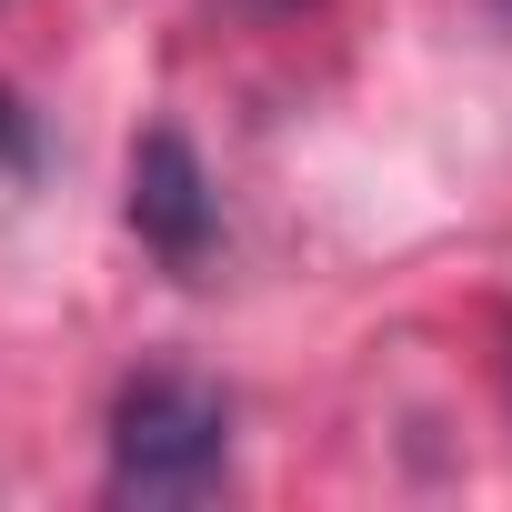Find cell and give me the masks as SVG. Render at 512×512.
<instances>
[{
  "instance_id": "obj_1",
  "label": "cell",
  "mask_w": 512,
  "mask_h": 512,
  "mask_svg": "<svg viewBox=\"0 0 512 512\" xmlns=\"http://www.w3.org/2000/svg\"><path fill=\"white\" fill-rule=\"evenodd\" d=\"M231 472V402L201 372H131L111 402V492L121 502H201Z\"/></svg>"
},
{
  "instance_id": "obj_2",
  "label": "cell",
  "mask_w": 512,
  "mask_h": 512,
  "mask_svg": "<svg viewBox=\"0 0 512 512\" xmlns=\"http://www.w3.org/2000/svg\"><path fill=\"white\" fill-rule=\"evenodd\" d=\"M131 231L161 251L171 272H191L201 251H211V231H221V201H211V181H201V151H191L181 131H141V151H131Z\"/></svg>"
},
{
  "instance_id": "obj_3",
  "label": "cell",
  "mask_w": 512,
  "mask_h": 512,
  "mask_svg": "<svg viewBox=\"0 0 512 512\" xmlns=\"http://www.w3.org/2000/svg\"><path fill=\"white\" fill-rule=\"evenodd\" d=\"M502 11H512V0H502Z\"/></svg>"
}]
</instances>
